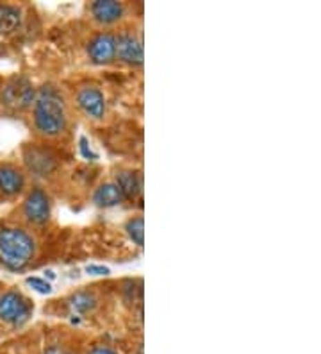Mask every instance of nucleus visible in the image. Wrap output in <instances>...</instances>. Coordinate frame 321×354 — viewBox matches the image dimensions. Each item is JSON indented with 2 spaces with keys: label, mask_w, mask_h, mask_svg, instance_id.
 Segmentation results:
<instances>
[{
  "label": "nucleus",
  "mask_w": 321,
  "mask_h": 354,
  "mask_svg": "<svg viewBox=\"0 0 321 354\" xmlns=\"http://www.w3.org/2000/svg\"><path fill=\"white\" fill-rule=\"evenodd\" d=\"M77 102L82 108V111L91 118H102L106 113V99L102 91L95 86H84L79 90Z\"/></svg>",
  "instance_id": "8"
},
{
  "label": "nucleus",
  "mask_w": 321,
  "mask_h": 354,
  "mask_svg": "<svg viewBox=\"0 0 321 354\" xmlns=\"http://www.w3.org/2000/svg\"><path fill=\"white\" fill-rule=\"evenodd\" d=\"M116 186L120 188L124 199H136L142 194V176L137 172H121L118 174Z\"/></svg>",
  "instance_id": "13"
},
{
  "label": "nucleus",
  "mask_w": 321,
  "mask_h": 354,
  "mask_svg": "<svg viewBox=\"0 0 321 354\" xmlns=\"http://www.w3.org/2000/svg\"><path fill=\"white\" fill-rule=\"evenodd\" d=\"M26 163L27 169L36 176H47L56 169V158L45 149H27L26 151Z\"/></svg>",
  "instance_id": "9"
},
{
  "label": "nucleus",
  "mask_w": 321,
  "mask_h": 354,
  "mask_svg": "<svg viewBox=\"0 0 321 354\" xmlns=\"http://www.w3.org/2000/svg\"><path fill=\"white\" fill-rule=\"evenodd\" d=\"M70 306L79 311V313H86V311L93 310L97 306V299H95V295L88 294V292H79V294L70 299Z\"/></svg>",
  "instance_id": "15"
},
{
  "label": "nucleus",
  "mask_w": 321,
  "mask_h": 354,
  "mask_svg": "<svg viewBox=\"0 0 321 354\" xmlns=\"http://www.w3.org/2000/svg\"><path fill=\"white\" fill-rule=\"evenodd\" d=\"M90 57L93 63L97 65H106V63H111L116 57V36L109 35V32H102V35H97L90 41Z\"/></svg>",
  "instance_id": "6"
},
{
  "label": "nucleus",
  "mask_w": 321,
  "mask_h": 354,
  "mask_svg": "<svg viewBox=\"0 0 321 354\" xmlns=\"http://www.w3.org/2000/svg\"><path fill=\"white\" fill-rule=\"evenodd\" d=\"M36 91L27 77H13L2 88V104L11 109H26L35 102Z\"/></svg>",
  "instance_id": "3"
},
{
  "label": "nucleus",
  "mask_w": 321,
  "mask_h": 354,
  "mask_svg": "<svg viewBox=\"0 0 321 354\" xmlns=\"http://www.w3.org/2000/svg\"><path fill=\"white\" fill-rule=\"evenodd\" d=\"M86 272L91 274V276H107L109 268L102 267V265H90V267H86Z\"/></svg>",
  "instance_id": "18"
},
{
  "label": "nucleus",
  "mask_w": 321,
  "mask_h": 354,
  "mask_svg": "<svg viewBox=\"0 0 321 354\" xmlns=\"http://www.w3.org/2000/svg\"><path fill=\"white\" fill-rule=\"evenodd\" d=\"M45 354H72V353H68V351H64V349H59V347H56V346H52V347H48L47 353Z\"/></svg>",
  "instance_id": "21"
},
{
  "label": "nucleus",
  "mask_w": 321,
  "mask_h": 354,
  "mask_svg": "<svg viewBox=\"0 0 321 354\" xmlns=\"http://www.w3.org/2000/svg\"><path fill=\"white\" fill-rule=\"evenodd\" d=\"M90 354H118V353H115V351L109 349V347L100 346V347H95V349H91Z\"/></svg>",
  "instance_id": "20"
},
{
  "label": "nucleus",
  "mask_w": 321,
  "mask_h": 354,
  "mask_svg": "<svg viewBox=\"0 0 321 354\" xmlns=\"http://www.w3.org/2000/svg\"><path fill=\"white\" fill-rule=\"evenodd\" d=\"M116 56L130 65L143 63V45L142 39L130 32H124L116 38Z\"/></svg>",
  "instance_id": "7"
},
{
  "label": "nucleus",
  "mask_w": 321,
  "mask_h": 354,
  "mask_svg": "<svg viewBox=\"0 0 321 354\" xmlns=\"http://www.w3.org/2000/svg\"><path fill=\"white\" fill-rule=\"evenodd\" d=\"M21 26V11L17 6L0 4V35L9 36Z\"/></svg>",
  "instance_id": "12"
},
{
  "label": "nucleus",
  "mask_w": 321,
  "mask_h": 354,
  "mask_svg": "<svg viewBox=\"0 0 321 354\" xmlns=\"http://www.w3.org/2000/svg\"><path fill=\"white\" fill-rule=\"evenodd\" d=\"M26 185L23 174L14 167H0V192L6 195H17L20 194L21 188Z\"/></svg>",
  "instance_id": "11"
},
{
  "label": "nucleus",
  "mask_w": 321,
  "mask_h": 354,
  "mask_svg": "<svg viewBox=\"0 0 321 354\" xmlns=\"http://www.w3.org/2000/svg\"><path fill=\"white\" fill-rule=\"evenodd\" d=\"M35 251V240L26 231L17 227L0 229V259L8 268H23L32 259Z\"/></svg>",
  "instance_id": "2"
},
{
  "label": "nucleus",
  "mask_w": 321,
  "mask_h": 354,
  "mask_svg": "<svg viewBox=\"0 0 321 354\" xmlns=\"http://www.w3.org/2000/svg\"><path fill=\"white\" fill-rule=\"evenodd\" d=\"M81 152L86 160H97V154H95V152L88 147V140L86 138H81Z\"/></svg>",
  "instance_id": "19"
},
{
  "label": "nucleus",
  "mask_w": 321,
  "mask_h": 354,
  "mask_svg": "<svg viewBox=\"0 0 321 354\" xmlns=\"http://www.w3.org/2000/svg\"><path fill=\"white\" fill-rule=\"evenodd\" d=\"M91 13L100 24H115L124 17V6L115 0H97L91 4Z\"/></svg>",
  "instance_id": "10"
},
{
  "label": "nucleus",
  "mask_w": 321,
  "mask_h": 354,
  "mask_svg": "<svg viewBox=\"0 0 321 354\" xmlns=\"http://www.w3.org/2000/svg\"><path fill=\"white\" fill-rule=\"evenodd\" d=\"M93 201L99 206L104 207H111L116 206V204H120L124 201V195H121L120 188L115 185V183H106L99 188V190L95 192V197Z\"/></svg>",
  "instance_id": "14"
},
{
  "label": "nucleus",
  "mask_w": 321,
  "mask_h": 354,
  "mask_svg": "<svg viewBox=\"0 0 321 354\" xmlns=\"http://www.w3.org/2000/svg\"><path fill=\"white\" fill-rule=\"evenodd\" d=\"M35 124L39 133L57 136L66 127V108L63 97L54 88L45 86L35 99Z\"/></svg>",
  "instance_id": "1"
},
{
  "label": "nucleus",
  "mask_w": 321,
  "mask_h": 354,
  "mask_svg": "<svg viewBox=\"0 0 321 354\" xmlns=\"http://www.w3.org/2000/svg\"><path fill=\"white\" fill-rule=\"evenodd\" d=\"M23 215L32 224H45L50 216V201L41 188H35L23 204Z\"/></svg>",
  "instance_id": "5"
},
{
  "label": "nucleus",
  "mask_w": 321,
  "mask_h": 354,
  "mask_svg": "<svg viewBox=\"0 0 321 354\" xmlns=\"http://www.w3.org/2000/svg\"><path fill=\"white\" fill-rule=\"evenodd\" d=\"M32 306L20 292H6L0 297V320L11 326H21L30 317Z\"/></svg>",
  "instance_id": "4"
},
{
  "label": "nucleus",
  "mask_w": 321,
  "mask_h": 354,
  "mask_svg": "<svg viewBox=\"0 0 321 354\" xmlns=\"http://www.w3.org/2000/svg\"><path fill=\"white\" fill-rule=\"evenodd\" d=\"M27 285L32 286V288H35L36 292H39V294H50L52 292L50 283H47V281L41 279V277H27Z\"/></svg>",
  "instance_id": "17"
},
{
  "label": "nucleus",
  "mask_w": 321,
  "mask_h": 354,
  "mask_svg": "<svg viewBox=\"0 0 321 354\" xmlns=\"http://www.w3.org/2000/svg\"><path fill=\"white\" fill-rule=\"evenodd\" d=\"M127 233L130 240L136 242V245L143 247V242H145V221H143V216H136V218L127 222Z\"/></svg>",
  "instance_id": "16"
}]
</instances>
